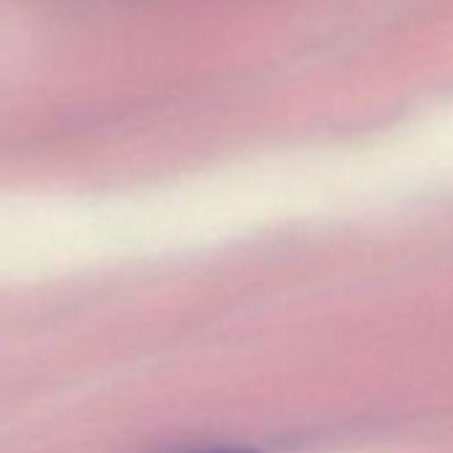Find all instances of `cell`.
<instances>
[{
	"mask_svg": "<svg viewBox=\"0 0 453 453\" xmlns=\"http://www.w3.org/2000/svg\"><path fill=\"white\" fill-rule=\"evenodd\" d=\"M213 453H254V450H246V448H224V450H213Z\"/></svg>",
	"mask_w": 453,
	"mask_h": 453,
	"instance_id": "6da1fadb",
	"label": "cell"
}]
</instances>
